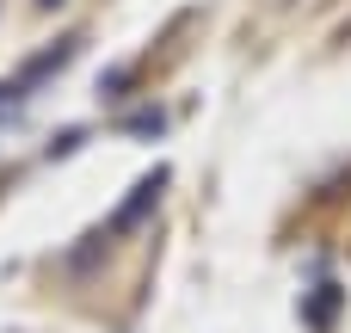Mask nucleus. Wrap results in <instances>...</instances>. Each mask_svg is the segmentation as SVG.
<instances>
[{"label":"nucleus","mask_w":351,"mask_h":333,"mask_svg":"<svg viewBox=\"0 0 351 333\" xmlns=\"http://www.w3.org/2000/svg\"><path fill=\"white\" fill-rule=\"evenodd\" d=\"M160 185H167V173H160V167H154L148 179H136V192H130V204H123V210L111 216V235H123V229H136V222H142V216L154 210V198H160Z\"/></svg>","instance_id":"obj_1"},{"label":"nucleus","mask_w":351,"mask_h":333,"mask_svg":"<svg viewBox=\"0 0 351 333\" xmlns=\"http://www.w3.org/2000/svg\"><path fill=\"white\" fill-rule=\"evenodd\" d=\"M130 130H136V136H160V111H136Z\"/></svg>","instance_id":"obj_2"},{"label":"nucleus","mask_w":351,"mask_h":333,"mask_svg":"<svg viewBox=\"0 0 351 333\" xmlns=\"http://www.w3.org/2000/svg\"><path fill=\"white\" fill-rule=\"evenodd\" d=\"M43 6H49V0H43Z\"/></svg>","instance_id":"obj_3"}]
</instances>
